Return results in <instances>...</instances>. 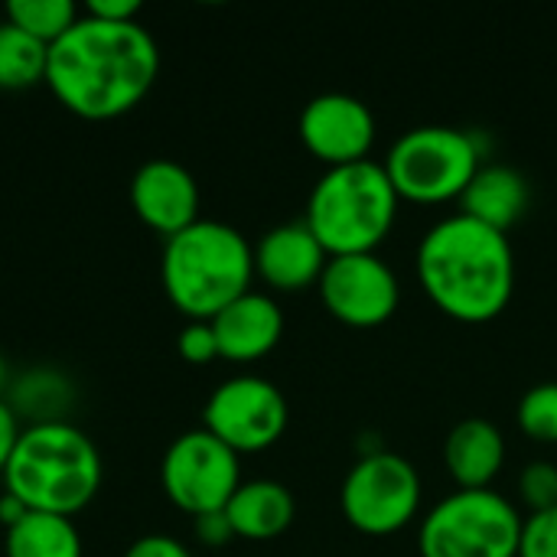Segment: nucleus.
I'll list each match as a JSON object with an SVG mask.
<instances>
[{
  "label": "nucleus",
  "mask_w": 557,
  "mask_h": 557,
  "mask_svg": "<svg viewBox=\"0 0 557 557\" xmlns=\"http://www.w3.org/2000/svg\"><path fill=\"white\" fill-rule=\"evenodd\" d=\"M157 72L160 49L137 20L104 23L85 13L49 46L46 82L65 111L85 121H111L144 101Z\"/></svg>",
  "instance_id": "f257e3e1"
},
{
  "label": "nucleus",
  "mask_w": 557,
  "mask_h": 557,
  "mask_svg": "<svg viewBox=\"0 0 557 557\" xmlns=\"http://www.w3.org/2000/svg\"><path fill=\"white\" fill-rule=\"evenodd\" d=\"M414 261L424 290L457 320L480 323L496 317L516 287V255L506 232L467 212L434 222Z\"/></svg>",
  "instance_id": "f03ea898"
},
{
  "label": "nucleus",
  "mask_w": 557,
  "mask_h": 557,
  "mask_svg": "<svg viewBox=\"0 0 557 557\" xmlns=\"http://www.w3.org/2000/svg\"><path fill=\"white\" fill-rule=\"evenodd\" d=\"M3 486L26 512L72 519L101 490L98 447L69 421L26 424L7 460Z\"/></svg>",
  "instance_id": "7ed1b4c3"
},
{
  "label": "nucleus",
  "mask_w": 557,
  "mask_h": 557,
  "mask_svg": "<svg viewBox=\"0 0 557 557\" xmlns=\"http://www.w3.org/2000/svg\"><path fill=\"white\" fill-rule=\"evenodd\" d=\"M163 290L189 320H212L235 297L251 290L255 248L225 222L199 219L163 248Z\"/></svg>",
  "instance_id": "20e7f679"
},
{
  "label": "nucleus",
  "mask_w": 557,
  "mask_h": 557,
  "mask_svg": "<svg viewBox=\"0 0 557 557\" xmlns=\"http://www.w3.org/2000/svg\"><path fill=\"white\" fill-rule=\"evenodd\" d=\"M398 212V189L372 157L333 163L313 183L307 199V225L326 255L375 251Z\"/></svg>",
  "instance_id": "39448f33"
},
{
  "label": "nucleus",
  "mask_w": 557,
  "mask_h": 557,
  "mask_svg": "<svg viewBox=\"0 0 557 557\" xmlns=\"http://www.w3.org/2000/svg\"><path fill=\"white\" fill-rule=\"evenodd\" d=\"M522 535L519 509L496 490H457L431 506L421 522V557H516Z\"/></svg>",
  "instance_id": "423d86ee"
},
{
  "label": "nucleus",
  "mask_w": 557,
  "mask_h": 557,
  "mask_svg": "<svg viewBox=\"0 0 557 557\" xmlns=\"http://www.w3.org/2000/svg\"><path fill=\"white\" fill-rule=\"evenodd\" d=\"M385 170L398 196L441 202L467 189L480 170V144L450 124H418L392 144Z\"/></svg>",
  "instance_id": "0eeeda50"
},
{
  "label": "nucleus",
  "mask_w": 557,
  "mask_h": 557,
  "mask_svg": "<svg viewBox=\"0 0 557 557\" xmlns=\"http://www.w3.org/2000/svg\"><path fill=\"white\" fill-rule=\"evenodd\" d=\"M339 499L356 529L369 535H388L418 512L421 473L395 450H372L349 467Z\"/></svg>",
  "instance_id": "6e6552de"
},
{
  "label": "nucleus",
  "mask_w": 557,
  "mask_h": 557,
  "mask_svg": "<svg viewBox=\"0 0 557 557\" xmlns=\"http://www.w3.org/2000/svg\"><path fill=\"white\" fill-rule=\"evenodd\" d=\"M160 476L170 503L193 519L225 509L242 486L238 454L206 428L186 431L170 444Z\"/></svg>",
  "instance_id": "1a4fd4ad"
},
{
  "label": "nucleus",
  "mask_w": 557,
  "mask_h": 557,
  "mask_svg": "<svg viewBox=\"0 0 557 557\" xmlns=\"http://www.w3.org/2000/svg\"><path fill=\"white\" fill-rule=\"evenodd\" d=\"M202 428L235 454L264 450L287 428V398L271 379L232 375L209 395Z\"/></svg>",
  "instance_id": "9d476101"
},
{
  "label": "nucleus",
  "mask_w": 557,
  "mask_h": 557,
  "mask_svg": "<svg viewBox=\"0 0 557 557\" xmlns=\"http://www.w3.org/2000/svg\"><path fill=\"white\" fill-rule=\"evenodd\" d=\"M320 294L333 317L352 326H375L388 320L401 300L395 268L375 251L330 255L320 274Z\"/></svg>",
  "instance_id": "9b49d317"
},
{
  "label": "nucleus",
  "mask_w": 557,
  "mask_h": 557,
  "mask_svg": "<svg viewBox=\"0 0 557 557\" xmlns=\"http://www.w3.org/2000/svg\"><path fill=\"white\" fill-rule=\"evenodd\" d=\"M300 137L330 166L362 160L375 140V114L349 91H320L300 111Z\"/></svg>",
  "instance_id": "f8f14e48"
},
{
  "label": "nucleus",
  "mask_w": 557,
  "mask_h": 557,
  "mask_svg": "<svg viewBox=\"0 0 557 557\" xmlns=\"http://www.w3.org/2000/svg\"><path fill=\"white\" fill-rule=\"evenodd\" d=\"M131 206L147 228L173 238L199 222V186L176 160H150L131 183Z\"/></svg>",
  "instance_id": "ddd939ff"
},
{
  "label": "nucleus",
  "mask_w": 557,
  "mask_h": 557,
  "mask_svg": "<svg viewBox=\"0 0 557 557\" xmlns=\"http://www.w3.org/2000/svg\"><path fill=\"white\" fill-rule=\"evenodd\" d=\"M219 356L235 362H251L271 352L284 333V313L271 294L245 290L228 307H222L212 320Z\"/></svg>",
  "instance_id": "4468645a"
},
{
  "label": "nucleus",
  "mask_w": 557,
  "mask_h": 557,
  "mask_svg": "<svg viewBox=\"0 0 557 557\" xmlns=\"http://www.w3.org/2000/svg\"><path fill=\"white\" fill-rule=\"evenodd\" d=\"M326 261V248L304 219L274 225L255 248V271L277 290H297L320 281Z\"/></svg>",
  "instance_id": "2eb2a0df"
},
{
  "label": "nucleus",
  "mask_w": 557,
  "mask_h": 557,
  "mask_svg": "<svg viewBox=\"0 0 557 557\" xmlns=\"http://www.w3.org/2000/svg\"><path fill=\"white\" fill-rule=\"evenodd\" d=\"M532 202L529 176L512 163H480L467 189L460 193V212L509 232Z\"/></svg>",
  "instance_id": "dca6fc26"
},
{
  "label": "nucleus",
  "mask_w": 557,
  "mask_h": 557,
  "mask_svg": "<svg viewBox=\"0 0 557 557\" xmlns=\"http://www.w3.org/2000/svg\"><path fill=\"white\" fill-rule=\"evenodd\" d=\"M444 460L463 490L490 486V480L499 473L506 460V437L499 424L490 418H460L444 441Z\"/></svg>",
  "instance_id": "f3484780"
},
{
  "label": "nucleus",
  "mask_w": 557,
  "mask_h": 557,
  "mask_svg": "<svg viewBox=\"0 0 557 557\" xmlns=\"http://www.w3.org/2000/svg\"><path fill=\"white\" fill-rule=\"evenodd\" d=\"M294 496L277 480H248L225 506V516L242 539H274L294 522Z\"/></svg>",
  "instance_id": "a211bd4d"
},
{
  "label": "nucleus",
  "mask_w": 557,
  "mask_h": 557,
  "mask_svg": "<svg viewBox=\"0 0 557 557\" xmlns=\"http://www.w3.org/2000/svg\"><path fill=\"white\" fill-rule=\"evenodd\" d=\"M7 557H82V539L65 516L26 512L7 529Z\"/></svg>",
  "instance_id": "6ab92c4d"
},
{
  "label": "nucleus",
  "mask_w": 557,
  "mask_h": 557,
  "mask_svg": "<svg viewBox=\"0 0 557 557\" xmlns=\"http://www.w3.org/2000/svg\"><path fill=\"white\" fill-rule=\"evenodd\" d=\"M7 405L16 414V421L20 414H26L29 424H55L65 421V411L72 405V385L52 369H33L13 385Z\"/></svg>",
  "instance_id": "aec40b11"
},
{
  "label": "nucleus",
  "mask_w": 557,
  "mask_h": 557,
  "mask_svg": "<svg viewBox=\"0 0 557 557\" xmlns=\"http://www.w3.org/2000/svg\"><path fill=\"white\" fill-rule=\"evenodd\" d=\"M46 65H49V46L33 39L13 23H0V88L16 91V88H33L46 82Z\"/></svg>",
  "instance_id": "412c9836"
},
{
  "label": "nucleus",
  "mask_w": 557,
  "mask_h": 557,
  "mask_svg": "<svg viewBox=\"0 0 557 557\" xmlns=\"http://www.w3.org/2000/svg\"><path fill=\"white\" fill-rule=\"evenodd\" d=\"M78 20L72 0H10L7 23L20 26L42 46H55Z\"/></svg>",
  "instance_id": "4be33fe9"
},
{
  "label": "nucleus",
  "mask_w": 557,
  "mask_h": 557,
  "mask_svg": "<svg viewBox=\"0 0 557 557\" xmlns=\"http://www.w3.org/2000/svg\"><path fill=\"white\" fill-rule=\"evenodd\" d=\"M519 424L539 441H557V382H539L519 398Z\"/></svg>",
  "instance_id": "5701e85b"
},
{
  "label": "nucleus",
  "mask_w": 557,
  "mask_h": 557,
  "mask_svg": "<svg viewBox=\"0 0 557 557\" xmlns=\"http://www.w3.org/2000/svg\"><path fill=\"white\" fill-rule=\"evenodd\" d=\"M519 493L532 506V512L557 506V463L552 460H532L519 473Z\"/></svg>",
  "instance_id": "b1692460"
},
{
  "label": "nucleus",
  "mask_w": 557,
  "mask_h": 557,
  "mask_svg": "<svg viewBox=\"0 0 557 557\" xmlns=\"http://www.w3.org/2000/svg\"><path fill=\"white\" fill-rule=\"evenodd\" d=\"M519 557H557V506L522 519Z\"/></svg>",
  "instance_id": "393cba45"
},
{
  "label": "nucleus",
  "mask_w": 557,
  "mask_h": 557,
  "mask_svg": "<svg viewBox=\"0 0 557 557\" xmlns=\"http://www.w3.org/2000/svg\"><path fill=\"white\" fill-rule=\"evenodd\" d=\"M176 349L186 362L193 366H202V362H212L219 356V339H215V330L209 320H189L183 330H180V339H176Z\"/></svg>",
  "instance_id": "a878e982"
},
{
  "label": "nucleus",
  "mask_w": 557,
  "mask_h": 557,
  "mask_svg": "<svg viewBox=\"0 0 557 557\" xmlns=\"http://www.w3.org/2000/svg\"><path fill=\"white\" fill-rule=\"evenodd\" d=\"M196 539H199L202 545H209V548H219V545H225L228 539H235V529H232L225 509L196 516Z\"/></svg>",
  "instance_id": "bb28decb"
},
{
  "label": "nucleus",
  "mask_w": 557,
  "mask_h": 557,
  "mask_svg": "<svg viewBox=\"0 0 557 557\" xmlns=\"http://www.w3.org/2000/svg\"><path fill=\"white\" fill-rule=\"evenodd\" d=\"M124 557H193V555H189V548H186L183 542H176V539H170V535H144V539H137V542L127 548V555Z\"/></svg>",
  "instance_id": "cd10ccee"
},
{
  "label": "nucleus",
  "mask_w": 557,
  "mask_h": 557,
  "mask_svg": "<svg viewBox=\"0 0 557 557\" xmlns=\"http://www.w3.org/2000/svg\"><path fill=\"white\" fill-rule=\"evenodd\" d=\"M85 13L104 23H134L140 13V3L137 0H91Z\"/></svg>",
  "instance_id": "c85d7f7f"
},
{
  "label": "nucleus",
  "mask_w": 557,
  "mask_h": 557,
  "mask_svg": "<svg viewBox=\"0 0 557 557\" xmlns=\"http://www.w3.org/2000/svg\"><path fill=\"white\" fill-rule=\"evenodd\" d=\"M20 421H16V414L10 411V405L0 398V476H3V470H7V460H10V454H13V444H16V437H20Z\"/></svg>",
  "instance_id": "c756f323"
},
{
  "label": "nucleus",
  "mask_w": 557,
  "mask_h": 557,
  "mask_svg": "<svg viewBox=\"0 0 557 557\" xmlns=\"http://www.w3.org/2000/svg\"><path fill=\"white\" fill-rule=\"evenodd\" d=\"M23 516H26L23 503H16L13 496H7V493H3V496H0V522H3L7 529H13Z\"/></svg>",
  "instance_id": "7c9ffc66"
},
{
  "label": "nucleus",
  "mask_w": 557,
  "mask_h": 557,
  "mask_svg": "<svg viewBox=\"0 0 557 557\" xmlns=\"http://www.w3.org/2000/svg\"><path fill=\"white\" fill-rule=\"evenodd\" d=\"M7 388V362H3V356H0V392Z\"/></svg>",
  "instance_id": "2f4dec72"
}]
</instances>
